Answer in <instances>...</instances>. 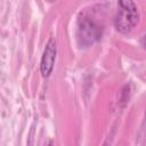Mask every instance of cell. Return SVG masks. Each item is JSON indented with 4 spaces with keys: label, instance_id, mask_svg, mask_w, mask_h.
<instances>
[{
    "label": "cell",
    "instance_id": "cell-1",
    "mask_svg": "<svg viewBox=\"0 0 146 146\" xmlns=\"http://www.w3.org/2000/svg\"><path fill=\"white\" fill-rule=\"evenodd\" d=\"M117 6L119 9L114 18L115 29L121 33H128L138 23V8L133 0H117Z\"/></svg>",
    "mask_w": 146,
    "mask_h": 146
},
{
    "label": "cell",
    "instance_id": "cell-2",
    "mask_svg": "<svg viewBox=\"0 0 146 146\" xmlns=\"http://www.w3.org/2000/svg\"><path fill=\"white\" fill-rule=\"evenodd\" d=\"M103 27L89 15H83L78 21V39L81 44H90L98 40L102 35Z\"/></svg>",
    "mask_w": 146,
    "mask_h": 146
},
{
    "label": "cell",
    "instance_id": "cell-5",
    "mask_svg": "<svg viewBox=\"0 0 146 146\" xmlns=\"http://www.w3.org/2000/svg\"><path fill=\"white\" fill-rule=\"evenodd\" d=\"M48 1H51V0H48Z\"/></svg>",
    "mask_w": 146,
    "mask_h": 146
},
{
    "label": "cell",
    "instance_id": "cell-4",
    "mask_svg": "<svg viewBox=\"0 0 146 146\" xmlns=\"http://www.w3.org/2000/svg\"><path fill=\"white\" fill-rule=\"evenodd\" d=\"M143 46H144V47L146 48V35H145V36L143 38Z\"/></svg>",
    "mask_w": 146,
    "mask_h": 146
},
{
    "label": "cell",
    "instance_id": "cell-3",
    "mask_svg": "<svg viewBox=\"0 0 146 146\" xmlns=\"http://www.w3.org/2000/svg\"><path fill=\"white\" fill-rule=\"evenodd\" d=\"M56 59V42L54 39H50L43 50L42 57H41V64H40V71L42 76L47 78L50 75L54 68Z\"/></svg>",
    "mask_w": 146,
    "mask_h": 146
}]
</instances>
